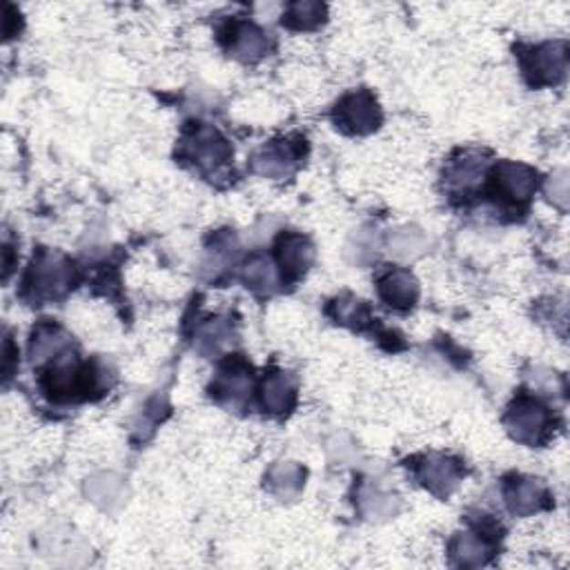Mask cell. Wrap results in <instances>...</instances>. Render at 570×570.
Returning <instances> with one entry per match:
<instances>
[{
    "label": "cell",
    "instance_id": "1",
    "mask_svg": "<svg viewBox=\"0 0 570 570\" xmlns=\"http://www.w3.org/2000/svg\"><path fill=\"white\" fill-rule=\"evenodd\" d=\"M506 423L519 441L539 443L542 437L548 432V426H551V415H548V410L539 401L522 397L508 410Z\"/></svg>",
    "mask_w": 570,
    "mask_h": 570
},
{
    "label": "cell",
    "instance_id": "2",
    "mask_svg": "<svg viewBox=\"0 0 570 570\" xmlns=\"http://www.w3.org/2000/svg\"><path fill=\"white\" fill-rule=\"evenodd\" d=\"M337 123L341 128L350 130V132L366 134L379 128L381 112L377 108V100L368 92H357L346 96L339 105H337Z\"/></svg>",
    "mask_w": 570,
    "mask_h": 570
},
{
    "label": "cell",
    "instance_id": "3",
    "mask_svg": "<svg viewBox=\"0 0 570 570\" xmlns=\"http://www.w3.org/2000/svg\"><path fill=\"white\" fill-rule=\"evenodd\" d=\"M564 69H566V47L562 43L542 45L526 60V72L537 85L557 83L564 77Z\"/></svg>",
    "mask_w": 570,
    "mask_h": 570
},
{
    "label": "cell",
    "instance_id": "4",
    "mask_svg": "<svg viewBox=\"0 0 570 570\" xmlns=\"http://www.w3.org/2000/svg\"><path fill=\"white\" fill-rule=\"evenodd\" d=\"M69 276V265L58 254H40L29 279L38 296H57L67 287Z\"/></svg>",
    "mask_w": 570,
    "mask_h": 570
},
{
    "label": "cell",
    "instance_id": "5",
    "mask_svg": "<svg viewBox=\"0 0 570 570\" xmlns=\"http://www.w3.org/2000/svg\"><path fill=\"white\" fill-rule=\"evenodd\" d=\"M185 148H188L190 159L199 163L201 168H216V165L225 163V159L230 156V148L225 145V140L212 128L196 130L188 139Z\"/></svg>",
    "mask_w": 570,
    "mask_h": 570
},
{
    "label": "cell",
    "instance_id": "6",
    "mask_svg": "<svg viewBox=\"0 0 570 570\" xmlns=\"http://www.w3.org/2000/svg\"><path fill=\"white\" fill-rule=\"evenodd\" d=\"M494 183L508 196V199L526 201L537 188V174L526 165L502 163L494 170Z\"/></svg>",
    "mask_w": 570,
    "mask_h": 570
},
{
    "label": "cell",
    "instance_id": "7",
    "mask_svg": "<svg viewBox=\"0 0 570 570\" xmlns=\"http://www.w3.org/2000/svg\"><path fill=\"white\" fill-rule=\"evenodd\" d=\"M379 290L381 296L392 306H412L415 304L417 295H419V287L415 276L408 275L406 270H395L390 275H386L379 281Z\"/></svg>",
    "mask_w": 570,
    "mask_h": 570
},
{
    "label": "cell",
    "instance_id": "8",
    "mask_svg": "<svg viewBox=\"0 0 570 570\" xmlns=\"http://www.w3.org/2000/svg\"><path fill=\"white\" fill-rule=\"evenodd\" d=\"M281 264L290 275H301V272L307 270V265L312 264V256H315V250L307 244L304 236H284L281 239Z\"/></svg>",
    "mask_w": 570,
    "mask_h": 570
},
{
    "label": "cell",
    "instance_id": "9",
    "mask_svg": "<svg viewBox=\"0 0 570 570\" xmlns=\"http://www.w3.org/2000/svg\"><path fill=\"white\" fill-rule=\"evenodd\" d=\"M506 497H508V503H511L513 513L528 514L542 506L544 492H542V488L533 482V479H519V482H514L508 486Z\"/></svg>",
    "mask_w": 570,
    "mask_h": 570
},
{
    "label": "cell",
    "instance_id": "10",
    "mask_svg": "<svg viewBox=\"0 0 570 570\" xmlns=\"http://www.w3.org/2000/svg\"><path fill=\"white\" fill-rule=\"evenodd\" d=\"M421 479L430 491H435L437 494H448L457 486L459 471L455 463L437 459V461L426 463V466L421 468Z\"/></svg>",
    "mask_w": 570,
    "mask_h": 570
},
{
    "label": "cell",
    "instance_id": "11",
    "mask_svg": "<svg viewBox=\"0 0 570 570\" xmlns=\"http://www.w3.org/2000/svg\"><path fill=\"white\" fill-rule=\"evenodd\" d=\"M265 49L264 34L252 25H236L234 40H232V52L239 58H254Z\"/></svg>",
    "mask_w": 570,
    "mask_h": 570
},
{
    "label": "cell",
    "instance_id": "12",
    "mask_svg": "<svg viewBox=\"0 0 570 570\" xmlns=\"http://www.w3.org/2000/svg\"><path fill=\"white\" fill-rule=\"evenodd\" d=\"M292 397H295V388H292V383L287 381L285 375L279 372V375H272L270 379H265L264 401L265 406H270L275 412L285 410V408L290 406Z\"/></svg>",
    "mask_w": 570,
    "mask_h": 570
},
{
    "label": "cell",
    "instance_id": "13",
    "mask_svg": "<svg viewBox=\"0 0 570 570\" xmlns=\"http://www.w3.org/2000/svg\"><path fill=\"white\" fill-rule=\"evenodd\" d=\"M252 381L247 379V370H239V368H232L230 372H223L219 383H216V392L221 397H228L232 403H239L245 399V395L250 392Z\"/></svg>",
    "mask_w": 570,
    "mask_h": 570
},
{
    "label": "cell",
    "instance_id": "14",
    "mask_svg": "<svg viewBox=\"0 0 570 570\" xmlns=\"http://www.w3.org/2000/svg\"><path fill=\"white\" fill-rule=\"evenodd\" d=\"M326 7L319 3H295L287 7L284 25L287 23L290 27H312L319 20H324Z\"/></svg>",
    "mask_w": 570,
    "mask_h": 570
},
{
    "label": "cell",
    "instance_id": "15",
    "mask_svg": "<svg viewBox=\"0 0 570 570\" xmlns=\"http://www.w3.org/2000/svg\"><path fill=\"white\" fill-rule=\"evenodd\" d=\"M245 281L252 287H270L276 284V275L275 267H272L270 261L265 256L256 254L247 261L245 265Z\"/></svg>",
    "mask_w": 570,
    "mask_h": 570
}]
</instances>
